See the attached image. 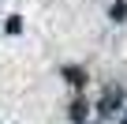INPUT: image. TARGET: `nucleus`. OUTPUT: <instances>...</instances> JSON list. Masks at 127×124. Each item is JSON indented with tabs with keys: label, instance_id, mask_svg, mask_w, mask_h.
<instances>
[{
	"label": "nucleus",
	"instance_id": "nucleus-1",
	"mask_svg": "<svg viewBox=\"0 0 127 124\" xmlns=\"http://www.w3.org/2000/svg\"><path fill=\"white\" fill-rule=\"evenodd\" d=\"M112 105H120V90H108V94H105V102H101V109H105V113H112Z\"/></svg>",
	"mask_w": 127,
	"mask_h": 124
}]
</instances>
